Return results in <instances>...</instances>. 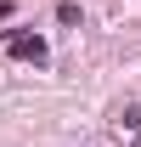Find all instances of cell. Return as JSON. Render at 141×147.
Masks as SVG:
<instances>
[{
    "mask_svg": "<svg viewBox=\"0 0 141 147\" xmlns=\"http://www.w3.org/2000/svg\"><path fill=\"white\" fill-rule=\"evenodd\" d=\"M6 51L23 57V62H45V40H40V34H17V28H11V34H6Z\"/></svg>",
    "mask_w": 141,
    "mask_h": 147,
    "instance_id": "obj_1",
    "label": "cell"
},
{
    "mask_svg": "<svg viewBox=\"0 0 141 147\" xmlns=\"http://www.w3.org/2000/svg\"><path fill=\"white\" fill-rule=\"evenodd\" d=\"M56 23H68V28H73V23H85V11H79L73 0H62V6H56Z\"/></svg>",
    "mask_w": 141,
    "mask_h": 147,
    "instance_id": "obj_2",
    "label": "cell"
},
{
    "mask_svg": "<svg viewBox=\"0 0 141 147\" xmlns=\"http://www.w3.org/2000/svg\"><path fill=\"white\" fill-rule=\"evenodd\" d=\"M0 17H11V0H0Z\"/></svg>",
    "mask_w": 141,
    "mask_h": 147,
    "instance_id": "obj_3",
    "label": "cell"
}]
</instances>
